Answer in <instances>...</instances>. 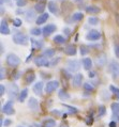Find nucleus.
<instances>
[{"label": "nucleus", "mask_w": 119, "mask_h": 127, "mask_svg": "<svg viewBox=\"0 0 119 127\" xmlns=\"http://www.w3.org/2000/svg\"><path fill=\"white\" fill-rule=\"evenodd\" d=\"M110 90H111L115 95H116L117 98H119V88L114 87V86H111V87H110Z\"/></svg>", "instance_id": "c9c22d12"}, {"label": "nucleus", "mask_w": 119, "mask_h": 127, "mask_svg": "<svg viewBox=\"0 0 119 127\" xmlns=\"http://www.w3.org/2000/svg\"><path fill=\"white\" fill-rule=\"evenodd\" d=\"M5 77V70L3 67H0V80H3Z\"/></svg>", "instance_id": "a19ab883"}, {"label": "nucleus", "mask_w": 119, "mask_h": 127, "mask_svg": "<svg viewBox=\"0 0 119 127\" xmlns=\"http://www.w3.org/2000/svg\"><path fill=\"white\" fill-rule=\"evenodd\" d=\"M100 37H101V33L98 30H90L89 32L86 34V40L91 41V42L100 40Z\"/></svg>", "instance_id": "6e6552de"}, {"label": "nucleus", "mask_w": 119, "mask_h": 127, "mask_svg": "<svg viewBox=\"0 0 119 127\" xmlns=\"http://www.w3.org/2000/svg\"><path fill=\"white\" fill-rule=\"evenodd\" d=\"M54 55H55V50L53 48L45 49V50L43 51V56L45 58H52V57H54Z\"/></svg>", "instance_id": "c85d7f7f"}, {"label": "nucleus", "mask_w": 119, "mask_h": 127, "mask_svg": "<svg viewBox=\"0 0 119 127\" xmlns=\"http://www.w3.org/2000/svg\"><path fill=\"white\" fill-rule=\"evenodd\" d=\"M56 126V121L53 119H48L43 123V127H55Z\"/></svg>", "instance_id": "c756f323"}, {"label": "nucleus", "mask_w": 119, "mask_h": 127, "mask_svg": "<svg viewBox=\"0 0 119 127\" xmlns=\"http://www.w3.org/2000/svg\"><path fill=\"white\" fill-rule=\"evenodd\" d=\"M88 23L91 25V26H97V25L99 24V18H98V17H96V16H89Z\"/></svg>", "instance_id": "2f4dec72"}, {"label": "nucleus", "mask_w": 119, "mask_h": 127, "mask_svg": "<svg viewBox=\"0 0 119 127\" xmlns=\"http://www.w3.org/2000/svg\"><path fill=\"white\" fill-rule=\"evenodd\" d=\"M100 11H101L100 8L97 5H88L86 8V12L88 14H98L100 13Z\"/></svg>", "instance_id": "5701e85b"}, {"label": "nucleus", "mask_w": 119, "mask_h": 127, "mask_svg": "<svg viewBox=\"0 0 119 127\" xmlns=\"http://www.w3.org/2000/svg\"><path fill=\"white\" fill-rule=\"evenodd\" d=\"M53 40H54V42H55L56 44H59V45H62V44L65 43V37H63L60 34H58V35H56V36H54Z\"/></svg>", "instance_id": "bb28decb"}, {"label": "nucleus", "mask_w": 119, "mask_h": 127, "mask_svg": "<svg viewBox=\"0 0 119 127\" xmlns=\"http://www.w3.org/2000/svg\"><path fill=\"white\" fill-rule=\"evenodd\" d=\"M16 1H18V0H16Z\"/></svg>", "instance_id": "13d9d810"}, {"label": "nucleus", "mask_w": 119, "mask_h": 127, "mask_svg": "<svg viewBox=\"0 0 119 127\" xmlns=\"http://www.w3.org/2000/svg\"><path fill=\"white\" fill-rule=\"evenodd\" d=\"M66 67H68V70H70L71 73L77 72L80 68V62L78 60H69L68 63H66Z\"/></svg>", "instance_id": "39448f33"}, {"label": "nucleus", "mask_w": 119, "mask_h": 127, "mask_svg": "<svg viewBox=\"0 0 119 127\" xmlns=\"http://www.w3.org/2000/svg\"><path fill=\"white\" fill-rule=\"evenodd\" d=\"M105 107H104L103 105L99 106V116H103L104 114H105Z\"/></svg>", "instance_id": "4c0bfd02"}, {"label": "nucleus", "mask_w": 119, "mask_h": 127, "mask_svg": "<svg viewBox=\"0 0 119 127\" xmlns=\"http://www.w3.org/2000/svg\"><path fill=\"white\" fill-rule=\"evenodd\" d=\"M28 108L32 111H38L39 110V103L34 97H30L29 100H28Z\"/></svg>", "instance_id": "9b49d317"}, {"label": "nucleus", "mask_w": 119, "mask_h": 127, "mask_svg": "<svg viewBox=\"0 0 119 127\" xmlns=\"http://www.w3.org/2000/svg\"><path fill=\"white\" fill-rule=\"evenodd\" d=\"M88 76H89V78H93V77L96 76V74H94L93 72H89V75Z\"/></svg>", "instance_id": "09e8293b"}, {"label": "nucleus", "mask_w": 119, "mask_h": 127, "mask_svg": "<svg viewBox=\"0 0 119 127\" xmlns=\"http://www.w3.org/2000/svg\"><path fill=\"white\" fill-rule=\"evenodd\" d=\"M116 23H117V25L119 26V14H116Z\"/></svg>", "instance_id": "8fccbe9b"}, {"label": "nucleus", "mask_w": 119, "mask_h": 127, "mask_svg": "<svg viewBox=\"0 0 119 127\" xmlns=\"http://www.w3.org/2000/svg\"><path fill=\"white\" fill-rule=\"evenodd\" d=\"M34 79H36V75H34V73H28L26 75V78H25V82L27 84H30L31 82H33Z\"/></svg>", "instance_id": "b1692460"}, {"label": "nucleus", "mask_w": 119, "mask_h": 127, "mask_svg": "<svg viewBox=\"0 0 119 127\" xmlns=\"http://www.w3.org/2000/svg\"><path fill=\"white\" fill-rule=\"evenodd\" d=\"M75 1H77V2H79V1H83V0H75Z\"/></svg>", "instance_id": "5fc2aeb1"}, {"label": "nucleus", "mask_w": 119, "mask_h": 127, "mask_svg": "<svg viewBox=\"0 0 119 127\" xmlns=\"http://www.w3.org/2000/svg\"><path fill=\"white\" fill-rule=\"evenodd\" d=\"M0 46H1V54H3V45L1 44V45H0Z\"/></svg>", "instance_id": "603ef678"}, {"label": "nucleus", "mask_w": 119, "mask_h": 127, "mask_svg": "<svg viewBox=\"0 0 119 127\" xmlns=\"http://www.w3.org/2000/svg\"><path fill=\"white\" fill-rule=\"evenodd\" d=\"M42 33V30L40 29L39 27H37V28H32V29L30 30V34L31 35H33V36H39V35H41Z\"/></svg>", "instance_id": "7c9ffc66"}, {"label": "nucleus", "mask_w": 119, "mask_h": 127, "mask_svg": "<svg viewBox=\"0 0 119 127\" xmlns=\"http://www.w3.org/2000/svg\"><path fill=\"white\" fill-rule=\"evenodd\" d=\"M10 28L8 26V24H6L5 20H1V25H0V33L3 34V35H8L10 34Z\"/></svg>", "instance_id": "dca6fc26"}, {"label": "nucleus", "mask_w": 119, "mask_h": 127, "mask_svg": "<svg viewBox=\"0 0 119 127\" xmlns=\"http://www.w3.org/2000/svg\"><path fill=\"white\" fill-rule=\"evenodd\" d=\"M58 87H59V82L57 80H51V81H48V82L45 84L44 90H45V92H46L47 94H52L54 91H56L58 89Z\"/></svg>", "instance_id": "20e7f679"}, {"label": "nucleus", "mask_w": 119, "mask_h": 127, "mask_svg": "<svg viewBox=\"0 0 119 127\" xmlns=\"http://www.w3.org/2000/svg\"><path fill=\"white\" fill-rule=\"evenodd\" d=\"M45 6H46V3H45V1H39L36 5H34V10H36V12H38V13L43 14L44 10H45Z\"/></svg>", "instance_id": "aec40b11"}, {"label": "nucleus", "mask_w": 119, "mask_h": 127, "mask_svg": "<svg viewBox=\"0 0 119 127\" xmlns=\"http://www.w3.org/2000/svg\"><path fill=\"white\" fill-rule=\"evenodd\" d=\"M58 97L60 98L61 100H65V99H69V98H70V94L66 93L64 90H59V92H58Z\"/></svg>", "instance_id": "cd10ccee"}, {"label": "nucleus", "mask_w": 119, "mask_h": 127, "mask_svg": "<svg viewBox=\"0 0 119 127\" xmlns=\"http://www.w3.org/2000/svg\"><path fill=\"white\" fill-rule=\"evenodd\" d=\"M12 40L16 45H27L28 44V36L22 32L15 33L13 35Z\"/></svg>", "instance_id": "f257e3e1"}, {"label": "nucleus", "mask_w": 119, "mask_h": 127, "mask_svg": "<svg viewBox=\"0 0 119 127\" xmlns=\"http://www.w3.org/2000/svg\"><path fill=\"white\" fill-rule=\"evenodd\" d=\"M11 120H9V119H5L4 120V127H8V126H10L11 125Z\"/></svg>", "instance_id": "49530a36"}, {"label": "nucleus", "mask_w": 119, "mask_h": 127, "mask_svg": "<svg viewBox=\"0 0 119 127\" xmlns=\"http://www.w3.org/2000/svg\"><path fill=\"white\" fill-rule=\"evenodd\" d=\"M17 127H24V126H17Z\"/></svg>", "instance_id": "4d7b16f0"}, {"label": "nucleus", "mask_w": 119, "mask_h": 127, "mask_svg": "<svg viewBox=\"0 0 119 127\" xmlns=\"http://www.w3.org/2000/svg\"><path fill=\"white\" fill-rule=\"evenodd\" d=\"M82 81H83V74L77 73L76 75L73 76V78H72V84L74 87H79V86H82Z\"/></svg>", "instance_id": "4468645a"}, {"label": "nucleus", "mask_w": 119, "mask_h": 127, "mask_svg": "<svg viewBox=\"0 0 119 127\" xmlns=\"http://www.w3.org/2000/svg\"><path fill=\"white\" fill-rule=\"evenodd\" d=\"M80 55L82 56H85V55H87L89 52V48L87 47V46H85V45H82V46H80Z\"/></svg>", "instance_id": "f704fd0d"}, {"label": "nucleus", "mask_w": 119, "mask_h": 127, "mask_svg": "<svg viewBox=\"0 0 119 127\" xmlns=\"http://www.w3.org/2000/svg\"><path fill=\"white\" fill-rule=\"evenodd\" d=\"M76 52H77V49H76V46L73 44L66 45L64 47V54L66 56H75Z\"/></svg>", "instance_id": "f8f14e48"}, {"label": "nucleus", "mask_w": 119, "mask_h": 127, "mask_svg": "<svg viewBox=\"0 0 119 127\" xmlns=\"http://www.w3.org/2000/svg\"><path fill=\"white\" fill-rule=\"evenodd\" d=\"M27 96H28V89H23L22 91H20V93H19L18 100L20 101V103H23V101H25Z\"/></svg>", "instance_id": "393cba45"}, {"label": "nucleus", "mask_w": 119, "mask_h": 127, "mask_svg": "<svg viewBox=\"0 0 119 127\" xmlns=\"http://www.w3.org/2000/svg\"><path fill=\"white\" fill-rule=\"evenodd\" d=\"M34 64L37 66H50L51 63L47 61V58L42 56V57H37L34 59Z\"/></svg>", "instance_id": "9d476101"}, {"label": "nucleus", "mask_w": 119, "mask_h": 127, "mask_svg": "<svg viewBox=\"0 0 119 127\" xmlns=\"http://www.w3.org/2000/svg\"><path fill=\"white\" fill-rule=\"evenodd\" d=\"M56 30H57V27H56L54 24H50L42 29V32H43L45 36H48V35H51L52 33H54Z\"/></svg>", "instance_id": "1a4fd4ad"}, {"label": "nucleus", "mask_w": 119, "mask_h": 127, "mask_svg": "<svg viewBox=\"0 0 119 127\" xmlns=\"http://www.w3.org/2000/svg\"><path fill=\"white\" fill-rule=\"evenodd\" d=\"M22 19H19V18H15V19H13V25H14V27H20L22 26Z\"/></svg>", "instance_id": "e433bc0d"}, {"label": "nucleus", "mask_w": 119, "mask_h": 127, "mask_svg": "<svg viewBox=\"0 0 119 127\" xmlns=\"http://www.w3.org/2000/svg\"><path fill=\"white\" fill-rule=\"evenodd\" d=\"M110 72L112 74L114 79L119 77V62L117 61H112L110 64Z\"/></svg>", "instance_id": "0eeeda50"}, {"label": "nucleus", "mask_w": 119, "mask_h": 127, "mask_svg": "<svg viewBox=\"0 0 119 127\" xmlns=\"http://www.w3.org/2000/svg\"><path fill=\"white\" fill-rule=\"evenodd\" d=\"M36 18V10H27L26 11V20L28 23L33 22Z\"/></svg>", "instance_id": "6ab92c4d"}, {"label": "nucleus", "mask_w": 119, "mask_h": 127, "mask_svg": "<svg viewBox=\"0 0 119 127\" xmlns=\"http://www.w3.org/2000/svg\"><path fill=\"white\" fill-rule=\"evenodd\" d=\"M82 63H83V66L84 68H85L86 70H90L92 67V61L90 58H84L82 60Z\"/></svg>", "instance_id": "412c9836"}, {"label": "nucleus", "mask_w": 119, "mask_h": 127, "mask_svg": "<svg viewBox=\"0 0 119 127\" xmlns=\"http://www.w3.org/2000/svg\"><path fill=\"white\" fill-rule=\"evenodd\" d=\"M13 104H14V101L13 100H8L6 103L3 105V107H2V113H4L6 115H12L14 114V108H13Z\"/></svg>", "instance_id": "423d86ee"}, {"label": "nucleus", "mask_w": 119, "mask_h": 127, "mask_svg": "<svg viewBox=\"0 0 119 127\" xmlns=\"http://www.w3.org/2000/svg\"><path fill=\"white\" fill-rule=\"evenodd\" d=\"M43 88H44V83L42 82V81H39V82H37L33 86L32 91H33V93L36 95H39V96H41L42 92H43Z\"/></svg>", "instance_id": "ddd939ff"}, {"label": "nucleus", "mask_w": 119, "mask_h": 127, "mask_svg": "<svg viewBox=\"0 0 119 127\" xmlns=\"http://www.w3.org/2000/svg\"><path fill=\"white\" fill-rule=\"evenodd\" d=\"M6 1H9V0H0V3L3 4V2H6Z\"/></svg>", "instance_id": "3c124183"}, {"label": "nucleus", "mask_w": 119, "mask_h": 127, "mask_svg": "<svg viewBox=\"0 0 119 127\" xmlns=\"http://www.w3.org/2000/svg\"><path fill=\"white\" fill-rule=\"evenodd\" d=\"M62 105H63L65 108L70 109V111L73 112V113H77V111H78V110H77V109H76L75 107H72V106H69V105H64V104H62Z\"/></svg>", "instance_id": "ea45409f"}, {"label": "nucleus", "mask_w": 119, "mask_h": 127, "mask_svg": "<svg viewBox=\"0 0 119 127\" xmlns=\"http://www.w3.org/2000/svg\"><path fill=\"white\" fill-rule=\"evenodd\" d=\"M8 93H9L8 95L10 97V99L14 100L17 96H19V93H20V91L18 89V86H17L16 83H11L9 86V92Z\"/></svg>", "instance_id": "7ed1b4c3"}, {"label": "nucleus", "mask_w": 119, "mask_h": 127, "mask_svg": "<svg viewBox=\"0 0 119 127\" xmlns=\"http://www.w3.org/2000/svg\"><path fill=\"white\" fill-rule=\"evenodd\" d=\"M63 33H64L65 35H70V33H71V29H70V28H68V27L63 28Z\"/></svg>", "instance_id": "a18cd8bd"}, {"label": "nucleus", "mask_w": 119, "mask_h": 127, "mask_svg": "<svg viewBox=\"0 0 119 127\" xmlns=\"http://www.w3.org/2000/svg\"><path fill=\"white\" fill-rule=\"evenodd\" d=\"M83 87H84V90L87 91V92H92V91L94 90V88L91 83H89V82H85L83 84Z\"/></svg>", "instance_id": "473e14b6"}, {"label": "nucleus", "mask_w": 119, "mask_h": 127, "mask_svg": "<svg viewBox=\"0 0 119 127\" xmlns=\"http://www.w3.org/2000/svg\"><path fill=\"white\" fill-rule=\"evenodd\" d=\"M56 1H65V0H56Z\"/></svg>", "instance_id": "864d4df0"}, {"label": "nucleus", "mask_w": 119, "mask_h": 127, "mask_svg": "<svg viewBox=\"0 0 119 127\" xmlns=\"http://www.w3.org/2000/svg\"><path fill=\"white\" fill-rule=\"evenodd\" d=\"M20 63V59L17 55L15 54H9L6 56V64L11 67H16Z\"/></svg>", "instance_id": "f03ea898"}, {"label": "nucleus", "mask_w": 119, "mask_h": 127, "mask_svg": "<svg viewBox=\"0 0 119 127\" xmlns=\"http://www.w3.org/2000/svg\"><path fill=\"white\" fill-rule=\"evenodd\" d=\"M106 61H107V57L105 54H101L97 57L96 59V63L98 66H104L106 64Z\"/></svg>", "instance_id": "2eb2a0df"}, {"label": "nucleus", "mask_w": 119, "mask_h": 127, "mask_svg": "<svg viewBox=\"0 0 119 127\" xmlns=\"http://www.w3.org/2000/svg\"><path fill=\"white\" fill-rule=\"evenodd\" d=\"M26 3H27L26 0H18V1H17V5L22 6V8H23L24 5H26Z\"/></svg>", "instance_id": "c03bdc74"}, {"label": "nucleus", "mask_w": 119, "mask_h": 127, "mask_svg": "<svg viewBox=\"0 0 119 127\" xmlns=\"http://www.w3.org/2000/svg\"><path fill=\"white\" fill-rule=\"evenodd\" d=\"M111 108L112 112H113V116L117 119V121H119V103H113Z\"/></svg>", "instance_id": "a211bd4d"}, {"label": "nucleus", "mask_w": 119, "mask_h": 127, "mask_svg": "<svg viewBox=\"0 0 119 127\" xmlns=\"http://www.w3.org/2000/svg\"><path fill=\"white\" fill-rule=\"evenodd\" d=\"M47 8H48V10H50V12L51 13H53V14H57L58 13V6H57V4H56V2L55 1H50L47 3Z\"/></svg>", "instance_id": "4be33fe9"}, {"label": "nucleus", "mask_w": 119, "mask_h": 127, "mask_svg": "<svg viewBox=\"0 0 119 127\" xmlns=\"http://www.w3.org/2000/svg\"><path fill=\"white\" fill-rule=\"evenodd\" d=\"M31 43L33 45V48H42L43 47V41H31Z\"/></svg>", "instance_id": "72a5a7b5"}, {"label": "nucleus", "mask_w": 119, "mask_h": 127, "mask_svg": "<svg viewBox=\"0 0 119 127\" xmlns=\"http://www.w3.org/2000/svg\"><path fill=\"white\" fill-rule=\"evenodd\" d=\"M61 127H68V126H66V125H62Z\"/></svg>", "instance_id": "6e6d98bb"}, {"label": "nucleus", "mask_w": 119, "mask_h": 127, "mask_svg": "<svg viewBox=\"0 0 119 127\" xmlns=\"http://www.w3.org/2000/svg\"><path fill=\"white\" fill-rule=\"evenodd\" d=\"M5 93V88L3 84H0V96H3Z\"/></svg>", "instance_id": "37998d69"}, {"label": "nucleus", "mask_w": 119, "mask_h": 127, "mask_svg": "<svg viewBox=\"0 0 119 127\" xmlns=\"http://www.w3.org/2000/svg\"><path fill=\"white\" fill-rule=\"evenodd\" d=\"M108 126H110V127H117V123H116V121H112Z\"/></svg>", "instance_id": "de8ad7c7"}, {"label": "nucleus", "mask_w": 119, "mask_h": 127, "mask_svg": "<svg viewBox=\"0 0 119 127\" xmlns=\"http://www.w3.org/2000/svg\"><path fill=\"white\" fill-rule=\"evenodd\" d=\"M48 17H50V15H48L47 13H43V14H41V15H39L37 17V19H36L37 25H43V24H45L47 22Z\"/></svg>", "instance_id": "f3484780"}, {"label": "nucleus", "mask_w": 119, "mask_h": 127, "mask_svg": "<svg viewBox=\"0 0 119 127\" xmlns=\"http://www.w3.org/2000/svg\"><path fill=\"white\" fill-rule=\"evenodd\" d=\"M83 18H84L83 13H79V12L74 13V14H73V15L71 16V20H72V22H74V23L79 22V20H82Z\"/></svg>", "instance_id": "a878e982"}, {"label": "nucleus", "mask_w": 119, "mask_h": 127, "mask_svg": "<svg viewBox=\"0 0 119 127\" xmlns=\"http://www.w3.org/2000/svg\"><path fill=\"white\" fill-rule=\"evenodd\" d=\"M59 61H60V58H56V59H54L53 61L51 62V66H55V65H57L58 63H59Z\"/></svg>", "instance_id": "79ce46f5"}, {"label": "nucleus", "mask_w": 119, "mask_h": 127, "mask_svg": "<svg viewBox=\"0 0 119 127\" xmlns=\"http://www.w3.org/2000/svg\"><path fill=\"white\" fill-rule=\"evenodd\" d=\"M114 52L116 55V57L119 58V43H115L114 45Z\"/></svg>", "instance_id": "58836bf2"}]
</instances>
